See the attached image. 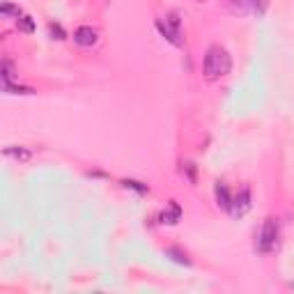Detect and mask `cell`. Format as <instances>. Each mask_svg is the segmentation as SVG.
<instances>
[{"label":"cell","instance_id":"1","mask_svg":"<svg viewBox=\"0 0 294 294\" xmlns=\"http://www.w3.org/2000/svg\"><path fill=\"white\" fill-rule=\"evenodd\" d=\"M230 69H232V55L219 44L209 46L207 53H204V62H203L204 76H207L209 81H216L221 76L230 74Z\"/></svg>","mask_w":294,"mask_h":294},{"label":"cell","instance_id":"2","mask_svg":"<svg viewBox=\"0 0 294 294\" xmlns=\"http://www.w3.org/2000/svg\"><path fill=\"white\" fill-rule=\"evenodd\" d=\"M278 242H280V223H278V219L269 216V219L262 223V227H260L255 249L267 255V253H273V250L278 249Z\"/></svg>","mask_w":294,"mask_h":294},{"label":"cell","instance_id":"3","mask_svg":"<svg viewBox=\"0 0 294 294\" xmlns=\"http://www.w3.org/2000/svg\"><path fill=\"white\" fill-rule=\"evenodd\" d=\"M157 28L161 30V35L175 46H181V21H180V12H170L168 19H158Z\"/></svg>","mask_w":294,"mask_h":294},{"label":"cell","instance_id":"4","mask_svg":"<svg viewBox=\"0 0 294 294\" xmlns=\"http://www.w3.org/2000/svg\"><path fill=\"white\" fill-rule=\"evenodd\" d=\"M97 39H99L97 30L90 28V25H81V28H76V32H74V42L78 46H85V48H88V46H94Z\"/></svg>","mask_w":294,"mask_h":294},{"label":"cell","instance_id":"5","mask_svg":"<svg viewBox=\"0 0 294 294\" xmlns=\"http://www.w3.org/2000/svg\"><path fill=\"white\" fill-rule=\"evenodd\" d=\"M250 207V191L244 189L239 196H232V207H230V214L232 216H242L244 211Z\"/></svg>","mask_w":294,"mask_h":294},{"label":"cell","instance_id":"6","mask_svg":"<svg viewBox=\"0 0 294 294\" xmlns=\"http://www.w3.org/2000/svg\"><path fill=\"white\" fill-rule=\"evenodd\" d=\"M181 221V207L180 203H170L168 204V211H161L158 214V223H168V226H175V223H180Z\"/></svg>","mask_w":294,"mask_h":294},{"label":"cell","instance_id":"7","mask_svg":"<svg viewBox=\"0 0 294 294\" xmlns=\"http://www.w3.org/2000/svg\"><path fill=\"white\" fill-rule=\"evenodd\" d=\"M214 196H216V203H219L221 209L230 211V207H232V193H230V189H227L223 181H219V184L214 186Z\"/></svg>","mask_w":294,"mask_h":294},{"label":"cell","instance_id":"8","mask_svg":"<svg viewBox=\"0 0 294 294\" xmlns=\"http://www.w3.org/2000/svg\"><path fill=\"white\" fill-rule=\"evenodd\" d=\"M5 157L16 158V161H30L32 152L28 150V147H23V145H14V147H7V150H5Z\"/></svg>","mask_w":294,"mask_h":294},{"label":"cell","instance_id":"9","mask_svg":"<svg viewBox=\"0 0 294 294\" xmlns=\"http://www.w3.org/2000/svg\"><path fill=\"white\" fill-rule=\"evenodd\" d=\"M16 78V69H14V62L12 60H2V83H12Z\"/></svg>","mask_w":294,"mask_h":294},{"label":"cell","instance_id":"10","mask_svg":"<svg viewBox=\"0 0 294 294\" xmlns=\"http://www.w3.org/2000/svg\"><path fill=\"white\" fill-rule=\"evenodd\" d=\"M16 25H19V30L23 32H35V21H32L28 14H21L16 19Z\"/></svg>","mask_w":294,"mask_h":294},{"label":"cell","instance_id":"11","mask_svg":"<svg viewBox=\"0 0 294 294\" xmlns=\"http://www.w3.org/2000/svg\"><path fill=\"white\" fill-rule=\"evenodd\" d=\"M5 85V92L9 94H32V88H25V85H14V83H2Z\"/></svg>","mask_w":294,"mask_h":294},{"label":"cell","instance_id":"12","mask_svg":"<svg viewBox=\"0 0 294 294\" xmlns=\"http://www.w3.org/2000/svg\"><path fill=\"white\" fill-rule=\"evenodd\" d=\"M166 255H170L175 260V262H180V264H186L189 267L191 264V260L186 257V253H181L180 249H166Z\"/></svg>","mask_w":294,"mask_h":294},{"label":"cell","instance_id":"13","mask_svg":"<svg viewBox=\"0 0 294 294\" xmlns=\"http://www.w3.org/2000/svg\"><path fill=\"white\" fill-rule=\"evenodd\" d=\"M0 14L5 16V19H9V16H16V19H19L23 12H21V7H16V5H12V2H5V5L0 7Z\"/></svg>","mask_w":294,"mask_h":294},{"label":"cell","instance_id":"14","mask_svg":"<svg viewBox=\"0 0 294 294\" xmlns=\"http://www.w3.org/2000/svg\"><path fill=\"white\" fill-rule=\"evenodd\" d=\"M127 189H134V191H138V193H147V184H143V181H136V180H124L122 181Z\"/></svg>","mask_w":294,"mask_h":294},{"label":"cell","instance_id":"15","mask_svg":"<svg viewBox=\"0 0 294 294\" xmlns=\"http://www.w3.org/2000/svg\"><path fill=\"white\" fill-rule=\"evenodd\" d=\"M249 5H250V9H253V12L260 16V14H264V12H267V5H269V0H249Z\"/></svg>","mask_w":294,"mask_h":294},{"label":"cell","instance_id":"16","mask_svg":"<svg viewBox=\"0 0 294 294\" xmlns=\"http://www.w3.org/2000/svg\"><path fill=\"white\" fill-rule=\"evenodd\" d=\"M48 30H51V35L55 39H65V30H62L60 23H48Z\"/></svg>","mask_w":294,"mask_h":294}]
</instances>
